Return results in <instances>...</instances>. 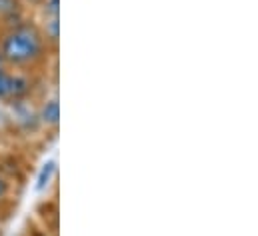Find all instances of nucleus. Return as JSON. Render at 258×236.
<instances>
[{"instance_id":"nucleus-6","label":"nucleus","mask_w":258,"mask_h":236,"mask_svg":"<svg viewBox=\"0 0 258 236\" xmlns=\"http://www.w3.org/2000/svg\"><path fill=\"white\" fill-rule=\"evenodd\" d=\"M18 200V184L0 172V224H4V216L8 218L12 208H16Z\"/></svg>"},{"instance_id":"nucleus-1","label":"nucleus","mask_w":258,"mask_h":236,"mask_svg":"<svg viewBox=\"0 0 258 236\" xmlns=\"http://www.w3.org/2000/svg\"><path fill=\"white\" fill-rule=\"evenodd\" d=\"M0 50L6 68L30 76L48 78L50 68L58 62V54L50 50L34 16H28L22 22L2 30Z\"/></svg>"},{"instance_id":"nucleus-8","label":"nucleus","mask_w":258,"mask_h":236,"mask_svg":"<svg viewBox=\"0 0 258 236\" xmlns=\"http://www.w3.org/2000/svg\"><path fill=\"white\" fill-rule=\"evenodd\" d=\"M20 2L24 4V8H26L30 14H34V12H36V10H38L46 0H20Z\"/></svg>"},{"instance_id":"nucleus-9","label":"nucleus","mask_w":258,"mask_h":236,"mask_svg":"<svg viewBox=\"0 0 258 236\" xmlns=\"http://www.w3.org/2000/svg\"><path fill=\"white\" fill-rule=\"evenodd\" d=\"M6 68V62H4V56H2V50H0V70Z\"/></svg>"},{"instance_id":"nucleus-3","label":"nucleus","mask_w":258,"mask_h":236,"mask_svg":"<svg viewBox=\"0 0 258 236\" xmlns=\"http://www.w3.org/2000/svg\"><path fill=\"white\" fill-rule=\"evenodd\" d=\"M30 218L50 236H60V202L58 194H44L36 204L30 214Z\"/></svg>"},{"instance_id":"nucleus-2","label":"nucleus","mask_w":258,"mask_h":236,"mask_svg":"<svg viewBox=\"0 0 258 236\" xmlns=\"http://www.w3.org/2000/svg\"><path fill=\"white\" fill-rule=\"evenodd\" d=\"M40 80H46V78L22 74L10 68L0 70V106L16 108V106L28 104L34 98Z\"/></svg>"},{"instance_id":"nucleus-7","label":"nucleus","mask_w":258,"mask_h":236,"mask_svg":"<svg viewBox=\"0 0 258 236\" xmlns=\"http://www.w3.org/2000/svg\"><path fill=\"white\" fill-rule=\"evenodd\" d=\"M18 236H50V234H48V232H44V230H42V228H40V226H38V224L28 216Z\"/></svg>"},{"instance_id":"nucleus-4","label":"nucleus","mask_w":258,"mask_h":236,"mask_svg":"<svg viewBox=\"0 0 258 236\" xmlns=\"http://www.w3.org/2000/svg\"><path fill=\"white\" fill-rule=\"evenodd\" d=\"M36 122L38 126L46 132L56 136L58 128H60V102H58V94H46L40 104L36 106Z\"/></svg>"},{"instance_id":"nucleus-5","label":"nucleus","mask_w":258,"mask_h":236,"mask_svg":"<svg viewBox=\"0 0 258 236\" xmlns=\"http://www.w3.org/2000/svg\"><path fill=\"white\" fill-rule=\"evenodd\" d=\"M32 16L20 0H0V32Z\"/></svg>"}]
</instances>
